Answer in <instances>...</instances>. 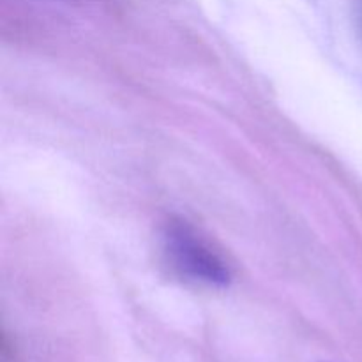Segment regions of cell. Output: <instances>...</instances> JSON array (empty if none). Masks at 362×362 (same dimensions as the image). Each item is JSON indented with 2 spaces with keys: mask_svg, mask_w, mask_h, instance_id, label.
Wrapping results in <instances>:
<instances>
[{
  "mask_svg": "<svg viewBox=\"0 0 362 362\" xmlns=\"http://www.w3.org/2000/svg\"><path fill=\"white\" fill-rule=\"evenodd\" d=\"M165 253L173 267L182 276L205 285H226L230 271L225 262L207 246L197 233L182 221H173L166 226Z\"/></svg>",
  "mask_w": 362,
  "mask_h": 362,
  "instance_id": "6da1fadb",
  "label": "cell"
}]
</instances>
